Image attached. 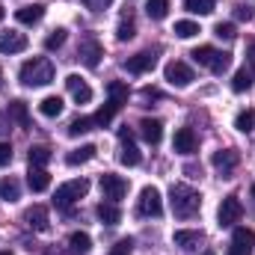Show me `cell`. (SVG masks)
<instances>
[{
    "mask_svg": "<svg viewBox=\"0 0 255 255\" xmlns=\"http://www.w3.org/2000/svg\"><path fill=\"white\" fill-rule=\"evenodd\" d=\"M18 196H21V187H18L15 178H3V181H0V199H6V202H18Z\"/></svg>",
    "mask_w": 255,
    "mask_h": 255,
    "instance_id": "cell-30",
    "label": "cell"
},
{
    "mask_svg": "<svg viewBox=\"0 0 255 255\" xmlns=\"http://www.w3.org/2000/svg\"><path fill=\"white\" fill-rule=\"evenodd\" d=\"M92 250V238L86 232H71L68 235V253L71 255H86Z\"/></svg>",
    "mask_w": 255,
    "mask_h": 255,
    "instance_id": "cell-21",
    "label": "cell"
},
{
    "mask_svg": "<svg viewBox=\"0 0 255 255\" xmlns=\"http://www.w3.org/2000/svg\"><path fill=\"white\" fill-rule=\"evenodd\" d=\"M63 98H60V95H45V98H42V101H39V113H42V116H48V119H54V116H60V113H63Z\"/></svg>",
    "mask_w": 255,
    "mask_h": 255,
    "instance_id": "cell-24",
    "label": "cell"
},
{
    "mask_svg": "<svg viewBox=\"0 0 255 255\" xmlns=\"http://www.w3.org/2000/svg\"><path fill=\"white\" fill-rule=\"evenodd\" d=\"M27 48V36L18 30H6L0 33V54H21Z\"/></svg>",
    "mask_w": 255,
    "mask_h": 255,
    "instance_id": "cell-15",
    "label": "cell"
},
{
    "mask_svg": "<svg viewBox=\"0 0 255 255\" xmlns=\"http://www.w3.org/2000/svg\"><path fill=\"white\" fill-rule=\"evenodd\" d=\"M119 139H122V142H128V139H133V130H130L128 125H122V128H119Z\"/></svg>",
    "mask_w": 255,
    "mask_h": 255,
    "instance_id": "cell-45",
    "label": "cell"
},
{
    "mask_svg": "<svg viewBox=\"0 0 255 255\" xmlns=\"http://www.w3.org/2000/svg\"><path fill=\"white\" fill-rule=\"evenodd\" d=\"M235 15H238L241 21H253V6H244V3H241V6H235Z\"/></svg>",
    "mask_w": 255,
    "mask_h": 255,
    "instance_id": "cell-43",
    "label": "cell"
},
{
    "mask_svg": "<svg viewBox=\"0 0 255 255\" xmlns=\"http://www.w3.org/2000/svg\"><path fill=\"white\" fill-rule=\"evenodd\" d=\"M211 163H214V169H220V172L229 178V175L238 169V163H241V154H238L235 148H220V151H214Z\"/></svg>",
    "mask_w": 255,
    "mask_h": 255,
    "instance_id": "cell-10",
    "label": "cell"
},
{
    "mask_svg": "<svg viewBox=\"0 0 255 255\" xmlns=\"http://www.w3.org/2000/svg\"><path fill=\"white\" fill-rule=\"evenodd\" d=\"M95 128V119H89V116H80V119H74L71 125H68V133L71 136H80V133H89Z\"/></svg>",
    "mask_w": 255,
    "mask_h": 255,
    "instance_id": "cell-35",
    "label": "cell"
},
{
    "mask_svg": "<svg viewBox=\"0 0 255 255\" xmlns=\"http://www.w3.org/2000/svg\"><path fill=\"white\" fill-rule=\"evenodd\" d=\"M163 77L172 83V86H178V89H187L193 80H196V74H193V68L187 63H169L166 68H163Z\"/></svg>",
    "mask_w": 255,
    "mask_h": 255,
    "instance_id": "cell-7",
    "label": "cell"
},
{
    "mask_svg": "<svg viewBox=\"0 0 255 255\" xmlns=\"http://www.w3.org/2000/svg\"><path fill=\"white\" fill-rule=\"evenodd\" d=\"M160 211H163L160 190L157 187H142V193H139V214L142 217H160Z\"/></svg>",
    "mask_w": 255,
    "mask_h": 255,
    "instance_id": "cell-9",
    "label": "cell"
},
{
    "mask_svg": "<svg viewBox=\"0 0 255 255\" xmlns=\"http://www.w3.org/2000/svg\"><path fill=\"white\" fill-rule=\"evenodd\" d=\"M184 172H187V175H190V178H199V175H202V169H199V166H184Z\"/></svg>",
    "mask_w": 255,
    "mask_h": 255,
    "instance_id": "cell-47",
    "label": "cell"
},
{
    "mask_svg": "<svg viewBox=\"0 0 255 255\" xmlns=\"http://www.w3.org/2000/svg\"><path fill=\"white\" fill-rule=\"evenodd\" d=\"M253 196H255V184H253Z\"/></svg>",
    "mask_w": 255,
    "mask_h": 255,
    "instance_id": "cell-51",
    "label": "cell"
},
{
    "mask_svg": "<svg viewBox=\"0 0 255 255\" xmlns=\"http://www.w3.org/2000/svg\"><path fill=\"white\" fill-rule=\"evenodd\" d=\"M107 92H110V101H116V104H128V86L122 80H113L110 86H107Z\"/></svg>",
    "mask_w": 255,
    "mask_h": 255,
    "instance_id": "cell-36",
    "label": "cell"
},
{
    "mask_svg": "<svg viewBox=\"0 0 255 255\" xmlns=\"http://www.w3.org/2000/svg\"><path fill=\"white\" fill-rule=\"evenodd\" d=\"M65 86H68V92H71V98H74L77 104H89V101H92V89H89V83H86L80 74H68V77H65Z\"/></svg>",
    "mask_w": 255,
    "mask_h": 255,
    "instance_id": "cell-14",
    "label": "cell"
},
{
    "mask_svg": "<svg viewBox=\"0 0 255 255\" xmlns=\"http://www.w3.org/2000/svg\"><path fill=\"white\" fill-rule=\"evenodd\" d=\"M190 57H193L199 65L211 68L214 74H223V71H229V65H232V57H229L226 51H217V48H211V45H202V48H196Z\"/></svg>",
    "mask_w": 255,
    "mask_h": 255,
    "instance_id": "cell-3",
    "label": "cell"
},
{
    "mask_svg": "<svg viewBox=\"0 0 255 255\" xmlns=\"http://www.w3.org/2000/svg\"><path fill=\"white\" fill-rule=\"evenodd\" d=\"M139 133H142V139H145L148 145H157V142L163 139V125H160L157 119H142V122H139Z\"/></svg>",
    "mask_w": 255,
    "mask_h": 255,
    "instance_id": "cell-20",
    "label": "cell"
},
{
    "mask_svg": "<svg viewBox=\"0 0 255 255\" xmlns=\"http://www.w3.org/2000/svg\"><path fill=\"white\" fill-rule=\"evenodd\" d=\"M95 151H98V148H95L92 142H89V145H80V148H74V151H68V154H65V163H68V166L89 163V160L95 157Z\"/></svg>",
    "mask_w": 255,
    "mask_h": 255,
    "instance_id": "cell-22",
    "label": "cell"
},
{
    "mask_svg": "<svg viewBox=\"0 0 255 255\" xmlns=\"http://www.w3.org/2000/svg\"><path fill=\"white\" fill-rule=\"evenodd\" d=\"M77 57L83 60V65L95 68V65L101 63V57H104V48H101V42L95 36H83L80 45H77Z\"/></svg>",
    "mask_w": 255,
    "mask_h": 255,
    "instance_id": "cell-6",
    "label": "cell"
},
{
    "mask_svg": "<svg viewBox=\"0 0 255 255\" xmlns=\"http://www.w3.org/2000/svg\"><path fill=\"white\" fill-rule=\"evenodd\" d=\"M247 60H250V68H255V42L247 48Z\"/></svg>",
    "mask_w": 255,
    "mask_h": 255,
    "instance_id": "cell-46",
    "label": "cell"
},
{
    "mask_svg": "<svg viewBox=\"0 0 255 255\" xmlns=\"http://www.w3.org/2000/svg\"><path fill=\"white\" fill-rule=\"evenodd\" d=\"M9 128H12V122H6V116H0V133H9Z\"/></svg>",
    "mask_w": 255,
    "mask_h": 255,
    "instance_id": "cell-48",
    "label": "cell"
},
{
    "mask_svg": "<svg viewBox=\"0 0 255 255\" xmlns=\"http://www.w3.org/2000/svg\"><path fill=\"white\" fill-rule=\"evenodd\" d=\"M250 86H253V68H250V65H244V68H238V71H235L232 89H235V92H247Z\"/></svg>",
    "mask_w": 255,
    "mask_h": 255,
    "instance_id": "cell-27",
    "label": "cell"
},
{
    "mask_svg": "<svg viewBox=\"0 0 255 255\" xmlns=\"http://www.w3.org/2000/svg\"><path fill=\"white\" fill-rule=\"evenodd\" d=\"M205 255H214V253H205Z\"/></svg>",
    "mask_w": 255,
    "mask_h": 255,
    "instance_id": "cell-52",
    "label": "cell"
},
{
    "mask_svg": "<svg viewBox=\"0 0 255 255\" xmlns=\"http://www.w3.org/2000/svg\"><path fill=\"white\" fill-rule=\"evenodd\" d=\"M214 36H217V39H226V42H232V39L238 36V30H235V24H229V21H220V24L214 27Z\"/></svg>",
    "mask_w": 255,
    "mask_h": 255,
    "instance_id": "cell-38",
    "label": "cell"
},
{
    "mask_svg": "<svg viewBox=\"0 0 255 255\" xmlns=\"http://www.w3.org/2000/svg\"><path fill=\"white\" fill-rule=\"evenodd\" d=\"M169 205H172V214L181 217V220H190L199 214L202 208V196L193 190L190 184H172L169 187Z\"/></svg>",
    "mask_w": 255,
    "mask_h": 255,
    "instance_id": "cell-1",
    "label": "cell"
},
{
    "mask_svg": "<svg viewBox=\"0 0 255 255\" xmlns=\"http://www.w3.org/2000/svg\"><path fill=\"white\" fill-rule=\"evenodd\" d=\"M157 63V54L154 51H139V54H133V57H128L125 68L130 74H145V71H151Z\"/></svg>",
    "mask_w": 255,
    "mask_h": 255,
    "instance_id": "cell-13",
    "label": "cell"
},
{
    "mask_svg": "<svg viewBox=\"0 0 255 255\" xmlns=\"http://www.w3.org/2000/svg\"><path fill=\"white\" fill-rule=\"evenodd\" d=\"M42 15H45V6H42V3H33V6H21V9L15 12V18H18L21 24H39V21H42Z\"/></svg>",
    "mask_w": 255,
    "mask_h": 255,
    "instance_id": "cell-23",
    "label": "cell"
},
{
    "mask_svg": "<svg viewBox=\"0 0 255 255\" xmlns=\"http://www.w3.org/2000/svg\"><path fill=\"white\" fill-rule=\"evenodd\" d=\"M9 163H12V145L0 142V166H9Z\"/></svg>",
    "mask_w": 255,
    "mask_h": 255,
    "instance_id": "cell-40",
    "label": "cell"
},
{
    "mask_svg": "<svg viewBox=\"0 0 255 255\" xmlns=\"http://www.w3.org/2000/svg\"><path fill=\"white\" fill-rule=\"evenodd\" d=\"M145 15L151 21H163L169 15V0H145Z\"/></svg>",
    "mask_w": 255,
    "mask_h": 255,
    "instance_id": "cell-25",
    "label": "cell"
},
{
    "mask_svg": "<svg viewBox=\"0 0 255 255\" xmlns=\"http://www.w3.org/2000/svg\"><path fill=\"white\" fill-rule=\"evenodd\" d=\"M235 128H238L241 133H250L255 128V110H241V113L235 116Z\"/></svg>",
    "mask_w": 255,
    "mask_h": 255,
    "instance_id": "cell-32",
    "label": "cell"
},
{
    "mask_svg": "<svg viewBox=\"0 0 255 255\" xmlns=\"http://www.w3.org/2000/svg\"><path fill=\"white\" fill-rule=\"evenodd\" d=\"M48 160H51L48 145H30V166H45Z\"/></svg>",
    "mask_w": 255,
    "mask_h": 255,
    "instance_id": "cell-31",
    "label": "cell"
},
{
    "mask_svg": "<svg viewBox=\"0 0 255 255\" xmlns=\"http://www.w3.org/2000/svg\"><path fill=\"white\" fill-rule=\"evenodd\" d=\"M18 77H21L24 86H48L54 80V63L48 57H33V60H27L21 65Z\"/></svg>",
    "mask_w": 255,
    "mask_h": 255,
    "instance_id": "cell-2",
    "label": "cell"
},
{
    "mask_svg": "<svg viewBox=\"0 0 255 255\" xmlns=\"http://www.w3.org/2000/svg\"><path fill=\"white\" fill-rule=\"evenodd\" d=\"M0 255H12V253H9V250H3V253H0Z\"/></svg>",
    "mask_w": 255,
    "mask_h": 255,
    "instance_id": "cell-50",
    "label": "cell"
},
{
    "mask_svg": "<svg viewBox=\"0 0 255 255\" xmlns=\"http://www.w3.org/2000/svg\"><path fill=\"white\" fill-rule=\"evenodd\" d=\"M255 247V232L253 229H235L232 235V247H229V255H250Z\"/></svg>",
    "mask_w": 255,
    "mask_h": 255,
    "instance_id": "cell-11",
    "label": "cell"
},
{
    "mask_svg": "<svg viewBox=\"0 0 255 255\" xmlns=\"http://www.w3.org/2000/svg\"><path fill=\"white\" fill-rule=\"evenodd\" d=\"M86 193H89V181H83V178H77V181H65L63 187H57L54 202H57V208H68V205L80 202Z\"/></svg>",
    "mask_w": 255,
    "mask_h": 255,
    "instance_id": "cell-4",
    "label": "cell"
},
{
    "mask_svg": "<svg viewBox=\"0 0 255 255\" xmlns=\"http://www.w3.org/2000/svg\"><path fill=\"white\" fill-rule=\"evenodd\" d=\"M133 33H136V27H133V21H130V18H125V21L116 27V39H119V42H128V39H133Z\"/></svg>",
    "mask_w": 255,
    "mask_h": 255,
    "instance_id": "cell-39",
    "label": "cell"
},
{
    "mask_svg": "<svg viewBox=\"0 0 255 255\" xmlns=\"http://www.w3.org/2000/svg\"><path fill=\"white\" fill-rule=\"evenodd\" d=\"M172 33H175L178 39H193V36L202 33V30H199L196 21H175V30H172Z\"/></svg>",
    "mask_w": 255,
    "mask_h": 255,
    "instance_id": "cell-34",
    "label": "cell"
},
{
    "mask_svg": "<svg viewBox=\"0 0 255 255\" xmlns=\"http://www.w3.org/2000/svg\"><path fill=\"white\" fill-rule=\"evenodd\" d=\"M172 241H175V247L178 250H199V244H202V232H193V229H181V232H175L172 235Z\"/></svg>",
    "mask_w": 255,
    "mask_h": 255,
    "instance_id": "cell-19",
    "label": "cell"
},
{
    "mask_svg": "<svg viewBox=\"0 0 255 255\" xmlns=\"http://www.w3.org/2000/svg\"><path fill=\"white\" fill-rule=\"evenodd\" d=\"M3 15H6V9H3V6H0V21H3Z\"/></svg>",
    "mask_w": 255,
    "mask_h": 255,
    "instance_id": "cell-49",
    "label": "cell"
},
{
    "mask_svg": "<svg viewBox=\"0 0 255 255\" xmlns=\"http://www.w3.org/2000/svg\"><path fill=\"white\" fill-rule=\"evenodd\" d=\"M95 214H98V220H101L104 226H119V223H122V211H119L116 202H101V205L95 208Z\"/></svg>",
    "mask_w": 255,
    "mask_h": 255,
    "instance_id": "cell-18",
    "label": "cell"
},
{
    "mask_svg": "<svg viewBox=\"0 0 255 255\" xmlns=\"http://www.w3.org/2000/svg\"><path fill=\"white\" fill-rule=\"evenodd\" d=\"M139 98H142V101H160V98H163V95H160V92H157V89H154V86H145V89H142V92H139Z\"/></svg>",
    "mask_w": 255,
    "mask_h": 255,
    "instance_id": "cell-42",
    "label": "cell"
},
{
    "mask_svg": "<svg viewBox=\"0 0 255 255\" xmlns=\"http://www.w3.org/2000/svg\"><path fill=\"white\" fill-rule=\"evenodd\" d=\"M24 223L33 229V232H48V208L45 205H33V208H27L24 211Z\"/></svg>",
    "mask_w": 255,
    "mask_h": 255,
    "instance_id": "cell-16",
    "label": "cell"
},
{
    "mask_svg": "<svg viewBox=\"0 0 255 255\" xmlns=\"http://www.w3.org/2000/svg\"><path fill=\"white\" fill-rule=\"evenodd\" d=\"M63 45H65V30H63V27L51 30V33H48V39H45V48H48V51H57V48H63Z\"/></svg>",
    "mask_w": 255,
    "mask_h": 255,
    "instance_id": "cell-37",
    "label": "cell"
},
{
    "mask_svg": "<svg viewBox=\"0 0 255 255\" xmlns=\"http://www.w3.org/2000/svg\"><path fill=\"white\" fill-rule=\"evenodd\" d=\"M184 9L193 15H211L214 12V0H184Z\"/></svg>",
    "mask_w": 255,
    "mask_h": 255,
    "instance_id": "cell-33",
    "label": "cell"
},
{
    "mask_svg": "<svg viewBox=\"0 0 255 255\" xmlns=\"http://www.w3.org/2000/svg\"><path fill=\"white\" fill-rule=\"evenodd\" d=\"M119 160H122L125 166H136V163L142 160V154H139V148L133 145V139H128V142H122V151H119Z\"/></svg>",
    "mask_w": 255,
    "mask_h": 255,
    "instance_id": "cell-28",
    "label": "cell"
},
{
    "mask_svg": "<svg viewBox=\"0 0 255 255\" xmlns=\"http://www.w3.org/2000/svg\"><path fill=\"white\" fill-rule=\"evenodd\" d=\"M0 77H3V71H0Z\"/></svg>",
    "mask_w": 255,
    "mask_h": 255,
    "instance_id": "cell-53",
    "label": "cell"
},
{
    "mask_svg": "<svg viewBox=\"0 0 255 255\" xmlns=\"http://www.w3.org/2000/svg\"><path fill=\"white\" fill-rule=\"evenodd\" d=\"M6 116H9V119H15V122H18L21 128L30 125V116H27V104H24V101H12V104H9V113H6Z\"/></svg>",
    "mask_w": 255,
    "mask_h": 255,
    "instance_id": "cell-29",
    "label": "cell"
},
{
    "mask_svg": "<svg viewBox=\"0 0 255 255\" xmlns=\"http://www.w3.org/2000/svg\"><path fill=\"white\" fill-rule=\"evenodd\" d=\"M110 255H130V241H119L116 247H113V253Z\"/></svg>",
    "mask_w": 255,
    "mask_h": 255,
    "instance_id": "cell-44",
    "label": "cell"
},
{
    "mask_svg": "<svg viewBox=\"0 0 255 255\" xmlns=\"http://www.w3.org/2000/svg\"><path fill=\"white\" fill-rule=\"evenodd\" d=\"M119 107H122V104H116V101H107V104H104V107H101V110L92 116V119H95V128H107V125H110Z\"/></svg>",
    "mask_w": 255,
    "mask_h": 255,
    "instance_id": "cell-26",
    "label": "cell"
},
{
    "mask_svg": "<svg viewBox=\"0 0 255 255\" xmlns=\"http://www.w3.org/2000/svg\"><path fill=\"white\" fill-rule=\"evenodd\" d=\"M172 148H175L178 154H193V151L199 148V136H196V130H193V128H178L175 136H172Z\"/></svg>",
    "mask_w": 255,
    "mask_h": 255,
    "instance_id": "cell-12",
    "label": "cell"
},
{
    "mask_svg": "<svg viewBox=\"0 0 255 255\" xmlns=\"http://www.w3.org/2000/svg\"><path fill=\"white\" fill-rule=\"evenodd\" d=\"M80 3H83L86 9H92V12H101V9H107L113 0H80Z\"/></svg>",
    "mask_w": 255,
    "mask_h": 255,
    "instance_id": "cell-41",
    "label": "cell"
},
{
    "mask_svg": "<svg viewBox=\"0 0 255 255\" xmlns=\"http://www.w3.org/2000/svg\"><path fill=\"white\" fill-rule=\"evenodd\" d=\"M101 193L107 202H119L128 196V181L122 175H113V172H104L101 175Z\"/></svg>",
    "mask_w": 255,
    "mask_h": 255,
    "instance_id": "cell-8",
    "label": "cell"
},
{
    "mask_svg": "<svg viewBox=\"0 0 255 255\" xmlns=\"http://www.w3.org/2000/svg\"><path fill=\"white\" fill-rule=\"evenodd\" d=\"M241 217H244L241 199H238V196H226V199L220 202V208H217V223H220V229H232L235 223H241Z\"/></svg>",
    "mask_w": 255,
    "mask_h": 255,
    "instance_id": "cell-5",
    "label": "cell"
},
{
    "mask_svg": "<svg viewBox=\"0 0 255 255\" xmlns=\"http://www.w3.org/2000/svg\"><path fill=\"white\" fill-rule=\"evenodd\" d=\"M27 184H30V190L33 193H45L51 187V175H48V169L45 166H30V172H27Z\"/></svg>",
    "mask_w": 255,
    "mask_h": 255,
    "instance_id": "cell-17",
    "label": "cell"
}]
</instances>
